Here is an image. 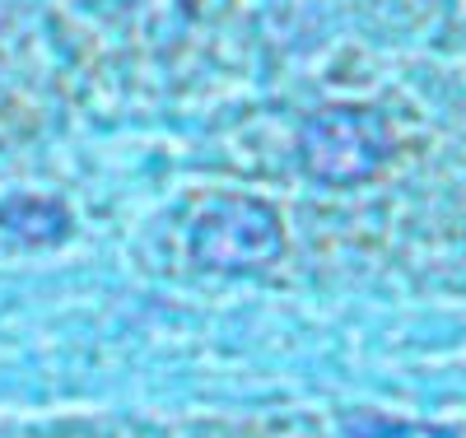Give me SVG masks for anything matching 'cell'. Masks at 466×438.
<instances>
[{
    "mask_svg": "<svg viewBox=\"0 0 466 438\" xmlns=\"http://www.w3.org/2000/svg\"><path fill=\"white\" fill-rule=\"evenodd\" d=\"M387 154H392V131H387L378 112H364V107H336L303 127L308 173L336 187L373 178L387 164Z\"/></svg>",
    "mask_w": 466,
    "mask_h": 438,
    "instance_id": "6da1fadb",
    "label": "cell"
},
{
    "mask_svg": "<svg viewBox=\"0 0 466 438\" xmlns=\"http://www.w3.org/2000/svg\"><path fill=\"white\" fill-rule=\"evenodd\" d=\"M191 252L219 270H252L280 252V219L270 206L248 196H224L215 201L197 229H191Z\"/></svg>",
    "mask_w": 466,
    "mask_h": 438,
    "instance_id": "7a4b0ae2",
    "label": "cell"
}]
</instances>
